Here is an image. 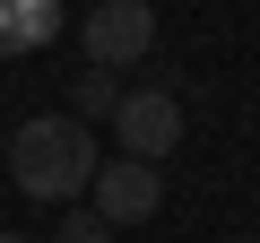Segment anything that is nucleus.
Returning <instances> with one entry per match:
<instances>
[{
	"label": "nucleus",
	"mask_w": 260,
	"mask_h": 243,
	"mask_svg": "<svg viewBox=\"0 0 260 243\" xmlns=\"http://www.w3.org/2000/svg\"><path fill=\"white\" fill-rule=\"evenodd\" d=\"M52 243H113V226H104V217H95V208H70V217H61V234H52Z\"/></svg>",
	"instance_id": "7"
},
{
	"label": "nucleus",
	"mask_w": 260,
	"mask_h": 243,
	"mask_svg": "<svg viewBox=\"0 0 260 243\" xmlns=\"http://www.w3.org/2000/svg\"><path fill=\"white\" fill-rule=\"evenodd\" d=\"M0 243H35V234H18V226H0Z\"/></svg>",
	"instance_id": "8"
},
{
	"label": "nucleus",
	"mask_w": 260,
	"mask_h": 243,
	"mask_svg": "<svg viewBox=\"0 0 260 243\" xmlns=\"http://www.w3.org/2000/svg\"><path fill=\"white\" fill-rule=\"evenodd\" d=\"M0 165H9V183H18L26 200L61 208V200H78L87 174H95V131L70 122V113H35V122H18V131L0 139Z\"/></svg>",
	"instance_id": "1"
},
{
	"label": "nucleus",
	"mask_w": 260,
	"mask_h": 243,
	"mask_svg": "<svg viewBox=\"0 0 260 243\" xmlns=\"http://www.w3.org/2000/svg\"><path fill=\"white\" fill-rule=\"evenodd\" d=\"M61 35V0H0V61H26Z\"/></svg>",
	"instance_id": "5"
},
{
	"label": "nucleus",
	"mask_w": 260,
	"mask_h": 243,
	"mask_svg": "<svg viewBox=\"0 0 260 243\" xmlns=\"http://www.w3.org/2000/svg\"><path fill=\"white\" fill-rule=\"evenodd\" d=\"M78 44H87V70H130V61L156 52V9L148 0H95Z\"/></svg>",
	"instance_id": "3"
},
{
	"label": "nucleus",
	"mask_w": 260,
	"mask_h": 243,
	"mask_svg": "<svg viewBox=\"0 0 260 243\" xmlns=\"http://www.w3.org/2000/svg\"><path fill=\"white\" fill-rule=\"evenodd\" d=\"M70 122H113V104H121V70H78L70 78Z\"/></svg>",
	"instance_id": "6"
},
{
	"label": "nucleus",
	"mask_w": 260,
	"mask_h": 243,
	"mask_svg": "<svg viewBox=\"0 0 260 243\" xmlns=\"http://www.w3.org/2000/svg\"><path fill=\"white\" fill-rule=\"evenodd\" d=\"M87 191H95V217H104L113 234H121V226H148V217L165 208V174H156L148 157H95Z\"/></svg>",
	"instance_id": "2"
},
{
	"label": "nucleus",
	"mask_w": 260,
	"mask_h": 243,
	"mask_svg": "<svg viewBox=\"0 0 260 243\" xmlns=\"http://www.w3.org/2000/svg\"><path fill=\"white\" fill-rule=\"evenodd\" d=\"M113 139H121V157H174V139H182V104L165 96V87H121V104H113Z\"/></svg>",
	"instance_id": "4"
}]
</instances>
